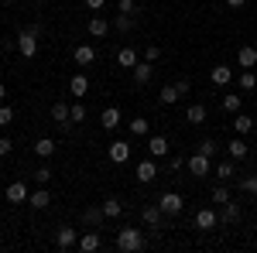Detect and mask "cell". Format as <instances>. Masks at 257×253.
I'll use <instances>...</instances> for the list:
<instances>
[{
	"mask_svg": "<svg viewBox=\"0 0 257 253\" xmlns=\"http://www.w3.org/2000/svg\"><path fill=\"white\" fill-rule=\"evenodd\" d=\"M14 48L24 59H35L38 55V28H21L18 38H14Z\"/></svg>",
	"mask_w": 257,
	"mask_h": 253,
	"instance_id": "cell-2",
	"label": "cell"
},
{
	"mask_svg": "<svg viewBox=\"0 0 257 253\" xmlns=\"http://www.w3.org/2000/svg\"><path fill=\"white\" fill-rule=\"evenodd\" d=\"M103 4H106V0H86V7H89V11H99Z\"/></svg>",
	"mask_w": 257,
	"mask_h": 253,
	"instance_id": "cell-45",
	"label": "cell"
},
{
	"mask_svg": "<svg viewBox=\"0 0 257 253\" xmlns=\"http://www.w3.org/2000/svg\"><path fill=\"white\" fill-rule=\"evenodd\" d=\"M216 151H219V147H216V140H202V144H199V154H206V157H213Z\"/></svg>",
	"mask_w": 257,
	"mask_h": 253,
	"instance_id": "cell-40",
	"label": "cell"
},
{
	"mask_svg": "<svg viewBox=\"0 0 257 253\" xmlns=\"http://www.w3.org/2000/svg\"><path fill=\"white\" fill-rule=\"evenodd\" d=\"M106 154H110V161H113V164H123V161L131 157V144H127V140H113Z\"/></svg>",
	"mask_w": 257,
	"mask_h": 253,
	"instance_id": "cell-16",
	"label": "cell"
},
{
	"mask_svg": "<svg viewBox=\"0 0 257 253\" xmlns=\"http://www.w3.org/2000/svg\"><path fill=\"white\" fill-rule=\"evenodd\" d=\"M103 212H106V219H120V212H123V202H120L117 195L103 198Z\"/></svg>",
	"mask_w": 257,
	"mask_h": 253,
	"instance_id": "cell-26",
	"label": "cell"
},
{
	"mask_svg": "<svg viewBox=\"0 0 257 253\" xmlns=\"http://www.w3.org/2000/svg\"><path fill=\"white\" fill-rule=\"evenodd\" d=\"M237 65H240V69H254V65H257V48H254V45H240Z\"/></svg>",
	"mask_w": 257,
	"mask_h": 253,
	"instance_id": "cell-18",
	"label": "cell"
},
{
	"mask_svg": "<svg viewBox=\"0 0 257 253\" xmlns=\"http://www.w3.org/2000/svg\"><path fill=\"white\" fill-rule=\"evenodd\" d=\"M144 59H148V62H158L161 59V48H158V45H148V48H144Z\"/></svg>",
	"mask_w": 257,
	"mask_h": 253,
	"instance_id": "cell-42",
	"label": "cell"
},
{
	"mask_svg": "<svg viewBox=\"0 0 257 253\" xmlns=\"http://www.w3.org/2000/svg\"><path fill=\"white\" fill-rule=\"evenodd\" d=\"M185 168H189V175L192 178H206V175H213V157H206V154H192L189 161H185Z\"/></svg>",
	"mask_w": 257,
	"mask_h": 253,
	"instance_id": "cell-3",
	"label": "cell"
},
{
	"mask_svg": "<svg viewBox=\"0 0 257 253\" xmlns=\"http://www.w3.org/2000/svg\"><path fill=\"white\" fill-rule=\"evenodd\" d=\"M158 209H161L165 215H178L182 209H185V202H182V195H178V192H165V195L158 198Z\"/></svg>",
	"mask_w": 257,
	"mask_h": 253,
	"instance_id": "cell-5",
	"label": "cell"
},
{
	"mask_svg": "<svg viewBox=\"0 0 257 253\" xmlns=\"http://www.w3.org/2000/svg\"><path fill=\"white\" fill-rule=\"evenodd\" d=\"M240 188H243L247 195H257V175H243L240 178Z\"/></svg>",
	"mask_w": 257,
	"mask_h": 253,
	"instance_id": "cell-36",
	"label": "cell"
},
{
	"mask_svg": "<svg viewBox=\"0 0 257 253\" xmlns=\"http://www.w3.org/2000/svg\"><path fill=\"white\" fill-rule=\"evenodd\" d=\"M72 59H76V65L86 69V65H93V62H96V48H93V45H76Z\"/></svg>",
	"mask_w": 257,
	"mask_h": 253,
	"instance_id": "cell-15",
	"label": "cell"
},
{
	"mask_svg": "<svg viewBox=\"0 0 257 253\" xmlns=\"http://www.w3.org/2000/svg\"><path fill=\"white\" fill-rule=\"evenodd\" d=\"M103 219H106V212H103V205H89V209L82 212V222H86L89 229H99V226H103Z\"/></svg>",
	"mask_w": 257,
	"mask_h": 253,
	"instance_id": "cell-17",
	"label": "cell"
},
{
	"mask_svg": "<svg viewBox=\"0 0 257 253\" xmlns=\"http://www.w3.org/2000/svg\"><path fill=\"white\" fill-rule=\"evenodd\" d=\"M134 24H138V21H134V14H120V11H117V18H113V28H117L120 35H131V31H134Z\"/></svg>",
	"mask_w": 257,
	"mask_h": 253,
	"instance_id": "cell-27",
	"label": "cell"
},
{
	"mask_svg": "<svg viewBox=\"0 0 257 253\" xmlns=\"http://www.w3.org/2000/svg\"><path fill=\"white\" fill-rule=\"evenodd\" d=\"M131 72H134V86H148V82H151V76H155V65L144 59V62H138Z\"/></svg>",
	"mask_w": 257,
	"mask_h": 253,
	"instance_id": "cell-8",
	"label": "cell"
},
{
	"mask_svg": "<svg viewBox=\"0 0 257 253\" xmlns=\"http://www.w3.org/2000/svg\"><path fill=\"white\" fill-rule=\"evenodd\" d=\"M196 226L202 229V233H209V229H216V226H219V215L213 212V209H199V212H196Z\"/></svg>",
	"mask_w": 257,
	"mask_h": 253,
	"instance_id": "cell-10",
	"label": "cell"
},
{
	"mask_svg": "<svg viewBox=\"0 0 257 253\" xmlns=\"http://www.w3.org/2000/svg\"><path fill=\"white\" fill-rule=\"evenodd\" d=\"M206 117H209V113H206V106H202V103H192V106L185 110V120H189V123H202Z\"/></svg>",
	"mask_w": 257,
	"mask_h": 253,
	"instance_id": "cell-32",
	"label": "cell"
},
{
	"mask_svg": "<svg viewBox=\"0 0 257 253\" xmlns=\"http://www.w3.org/2000/svg\"><path fill=\"white\" fill-rule=\"evenodd\" d=\"M28 202H31L35 209H48V205H52V195H48V188H45V185H41V188H38L35 195H31Z\"/></svg>",
	"mask_w": 257,
	"mask_h": 253,
	"instance_id": "cell-31",
	"label": "cell"
},
{
	"mask_svg": "<svg viewBox=\"0 0 257 253\" xmlns=\"http://www.w3.org/2000/svg\"><path fill=\"white\" fill-rule=\"evenodd\" d=\"M209 79H213V86H230V79H233V69H230V65H213Z\"/></svg>",
	"mask_w": 257,
	"mask_h": 253,
	"instance_id": "cell-23",
	"label": "cell"
},
{
	"mask_svg": "<svg viewBox=\"0 0 257 253\" xmlns=\"http://www.w3.org/2000/svg\"><path fill=\"white\" fill-rule=\"evenodd\" d=\"M213 178H219V181H233V178H237V164H233V161H219L216 168H213Z\"/></svg>",
	"mask_w": 257,
	"mask_h": 253,
	"instance_id": "cell-21",
	"label": "cell"
},
{
	"mask_svg": "<svg viewBox=\"0 0 257 253\" xmlns=\"http://www.w3.org/2000/svg\"><path fill=\"white\" fill-rule=\"evenodd\" d=\"M69 117H72V123H82V120H86V106H82V103H72V106H69Z\"/></svg>",
	"mask_w": 257,
	"mask_h": 253,
	"instance_id": "cell-37",
	"label": "cell"
},
{
	"mask_svg": "<svg viewBox=\"0 0 257 253\" xmlns=\"http://www.w3.org/2000/svg\"><path fill=\"white\" fill-rule=\"evenodd\" d=\"M240 106H243V103H240L237 93H226V96H223V113H240Z\"/></svg>",
	"mask_w": 257,
	"mask_h": 253,
	"instance_id": "cell-33",
	"label": "cell"
},
{
	"mask_svg": "<svg viewBox=\"0 0 257 253\" xmlns=\"http://www.w3.org/2000/svg\"><path fill=\"white\" fill-rule=\"evenodd\" d=\"M14 151V144H11V137H0V157H7Z\"/></svg>",
	"mask_w": 257,
	"mask_h": 253,
	"instance_id": "cell-43",
	"label": "cell"
},
{
	"mask_svg": "<svg viewBox=\"0 0 257 253\" xmlns=\"http://www.w3.org/2000/svg\"><path fill=\"white\" fill-rule=\"evenodd\" d=\"M69 93H72L76 99H82L86 93H89V79L82 76V72H79V76H72V79H69Z\"/></svg>",
	"mask_w": 257,
	"mask_h": 253,
	"instance_id": "cell-24",
	"label": "cell"
},
{
	"mask_svg": "<svg viewBox=\"0 0 257 253\" xmlns=\"http://www.w3.org/2000/svg\"><path fill=\"white\" fill-rule=\"evenodd\" d=\"M148 151H151V157H165V154H168V140H165L161 134L148 137Z\"/></svg>",
	"mask_w": 257,
	"mask_h": 253,
	"instance_id": "cell-25",
	"label": "cell"
},
{
	"mask_svg": "<svg viewBox=\"0 0 257 253\" xmlns=\"http://www.w3.org/2000/svg\"><path fill=\"white\" fill-rule=\"evenodd\" d=\"M76 243H79V233L69 229V226H62L59 233H55V246H59V250H72Z\"/></svg>",
	"mask_w": 257,
	"mask_h": 253,
	"instance_id": "cell-11",
	"label": "cell"
},
{
	"mask_svg": "<svg viewBox=\"0 0 257 253\" xmlns=\"http://www.w3.org/2000/svg\"><path fill=\"white\" fill-rule=\"evenodd\" d=\"M144 246H148V239H144V233H141V229H134V226L117 229V250L120 253H141Z\"/></svg>",
	"mask_w": 257,
	"mask_h": 253,
	"instance_id": "cell-1",
	"label": "cell"
},
{
	"mask_svg": "<svg viewBox=\"0 0 257 253\" xmlns=\"http://www.w3.org/2000/svg\"><path fill=\"white\" fill-rule=\"evenodd\" d=\"M226 4H230V7H243L247 0H226Z\"/></svg>",
	"mask_w": 257,
	"mask_h": 253,
	"instance_id": "cell-47",
	"label": "cell"
},
{
	"mask_svg": "<svg viewBox=\"0 0 257 253\" xmlns=\"http://www.w3.org/2000/svg\"><path fill=\"white\" fill-rule=\"evenodd\" d=\"M76 246H79L82 253H96L99 246H103V239H99V233H96V229H86V233L79 236V243H76Z\"/></svg>",
	"mask_w": 257,
	"mask_h": 253,
	"instance_id": "cell-7",
	"label": "cell"
},
{
	"mask_svg": "<svg viewBox=\"0 0 257 253\" xmlns=\"http://www.w3.org/2000/svg\"><path fill=\"white\" fill-rule=\"evenodd\" d=\"M4 4H14V0H4Z\"/></svg>",
	"mask_w": 257,
	"mask_h": 253,
	"instance_id": "cell-48",
	"label": "cell"
},
{
	"mask_svg": "<svg viewBox=\"0 0 257 253\" xmlns=\"http://www.w3.org/2000/svg\"><path fill=\"white\" fill-rule=\"evenodd\" d=\"M52 120L59 123L62 130H69V127H72V117H69V106H65V99H59V103H52Z\"/></svg>",
	"mask_w": 257,
	"mask_h": 253,
	"instance_id": "cell-12",
	"label": "cell"
},
{
	"mask_svg": "<svg viewBox=\"0 0 257 253\" xmlns=\"http://www.w3.org/2000/svg\"><path fill=\"white\" fill-rule=\"evenodd\" d=\"M226 151H230L233 161H243V157H247V144H243V137H233V140L226 144Z\"/></svg>",
	"mask_w": 257,
	"mask_h": 253,
	"instance_id": "cell-30",
	"label": "cell"
},
{
	"mask_svg": "<svg viewBox=\"0 0 257 253\" xmlns=\"http://www.w3.org/2000/svg\"><path fill=\"white\" fill-rule=\"evenodd\" d=\"M120 14H138V0H117Z\"/></svg>",
	"mask_w": 257,
	"mask_h": 253,
	"instance_id": "cell-38",
	"label": "cell"
},
{
	"mask_svg": "<svg viewBox=\"0 0 257 253\" xmlns=\"http://www.w3.org/2000/svg\"><path fill=\"white\" fill-rule=\"evenodd\" d=\"M240 89H247V93H250V89H257V76H254V69H243V72H240Z\"/></svg>",
	"mask_w": 257,
	"mask_h": 253,
	"instance_id": "cell-34",
	"label": "cell"
},
{
	"mask_svg": "<svg viewBox=\"0 0 257 253\" xmlns=\"http://www.w3.org/2000/svg\"><path fill=\"white\" fill-rule=\"evenodd\" d=\"M4 99H7V86L0 82V103H4Z\"/></svg>",
	"mask_w": 257,
	"mask_h": 253,
	"instance_id": "cell-46",
	"label": "cell"
},
{
	"mask_svg": "<svg viewBox=\"0 0 257 253\" xmlns=\"http://www.w3.org/2000/svg\"><path fill=\"white\" fill-rule=\"evenodd\" d=\"M219 222H226V226H233V222H240V205L233 202V198L219 205Z\"/></svg>",
	"mask_w": 257,
	"mask_h": 253,
	"instance_id": "cell-14",
	"label": "cell"
},
{
	"mask_svg": "<svg viewBox=\"0 0 257 253\" xmlns=\"http://www.w3.org/2000/svg\"><path fill=\"white\" fill-rule=\"evenodd\" d=\"M99 127H103V130H117L120 127V110L117 106H106V110L99 113Z\"/></svg>",
	"mask_w": 257,
	"mask_h": 253,
	"instance_id": "cell-19",
	"label": "cell"
},
{
	"mask_svg": "<svg viewBox=\"0 0 257 253\" xmlns=\"http://www.w3.org/2000/svg\"><path fill=\"white\" fill-rule=\"evenodd\" d=\"M86 31H89L93 38H103V35L110 31V21L99 18V14H93V18H89V24H86Z\"/></svg>",
	"mask_w": 257,
	"mask_h": 253,
	"instance_id": "cell-22",
	"label": "cell"
},
{
	"mask_svg": "<svg viewBox=\"0 0 257 253\" xmlns=\"http://www.w3.org/2000/svg\"><path fill=\"white\" fill-rule=\"evenodd\" d=\"M233 130H237V134H250V130H254V117H247V113H233Z\"/></svg>",
	"mask_w": 257,
	"mask_h": 253,
	"instance_id": "cell-29",
	"label": "cell"
},
{
	"mask_svg": "<svg viewBox=\"0 0 257 253\" xmlns=\"http://www.w3.org/2000/svg\"><path fill=\"white\" fill-rule=\"evenodd\" d=\"M141 219H144V226H148V229H161V222H165V212H161L158 202H155V205H144V209H141Z\"/></svg>",
	"mask_w": 257,
	"mask_h": 253,
	"instance_id": "cell-6",
	"label": "cell"
},
{
	"mask_svg": "<svg viewBox=\"0 0 257 253\" xmlns=\"http://www.w3.org/2000/svg\"><path fill=\"white\" fill-rule=\"evenodd\" d=\"M131 134H134V137H148V120L134 117V120H131Z\"/></svg>",
	"mask_w": 257,
	"mask_h": 253,
	"instance_id": "cell-35",
	"label": "cell"
},
{
	"mask_svg": "<svg viewBox=\"0 0 257 253\" xmlns=\"http://www.w3.org/2000/svg\"><path fill=\"white\" fill-rule=\"evenodd\" d=\"M185 93H189V79H178L175 86H165V89H161L158 99L165 103V106H172V103H178V99L185 96Z\"/></svg>",
	"mask_w": 257,
	"mask_h": 253,
	"instance_id": "cell-4",
	"label": "cell"
},
{
	"mask_svg": "<svg viewBox=\"0 0 257 253\" xmlns=\"http://www.w3.org/2000/svg\"><path fill=\"white\" fill-rule=\"evenodd\" d=\"M28 198H31V195H28V185H24V181H11V185H7V202H11V205H21V202H28Z\"/></svg>",
	"mask_w": 257,
	"mask_h": 253,
	"instance_id": "cell-9",
	"label": "cell"
},
{
	"mask_svg": "<svg viewBox=\"0 0 257 253\" xmlns=\"http://www.w3.org/2000/svg\"><path fill=\"white\" fill-rule=\"evenodd\" d=\"M138 52H134V48H131V45H123V48H117V65L120 69H134V65H138Z\"/></svg>",
	"mask_w": 257,
	"mask_h": 253,
	"instance_id": "cell-20",
	"label": "cell"
},
{
	"mask_svg": "<svg viewBox=\"0 0 257 253\" xmlns=\"http://www.w3.org/2000/svg\"><path fill=\"white\" fill-rule=\"evenodd\" d=\"M11 123H14V110L4 103V106H0V127H11Z\"/></svg>",
	"mask_w": 257,
	"mask_h": 253,
	"instance_id": "cell-39",
	"label": "cell"
},
{
	"mask_svg": "<svg viewBox=\"0 0 257 253\" xmlns=\"http://www.w3.org/2000/svg\"><path fill=\"white\" fill-rule=\"evenodd\" d=\"M134 175H138V181H141V185H151V181L158 178V164H155V161H141Z\"/></svg>",
	"mask_w": 257,
	"mask_h": 253,
	"instance_id": "cell-13",
	"label": "cell"
},
{
	"mask_svg": "<svg viewBox=\"0 0 257 253\" xmlns=\"http://www.w3.org/2000/svg\"><path fill=\"white\" fill-rule=\"evenodd\" d=\"M35 178H38V185H48V178H52V171H48V168H38V171H35Z\"/></svg>",
	"mask_w": 257,
	"mask_h": 253,
	"instance_id": "cell-44",
	"label": "cell"
},
{
	"mask_svg": "<svg viewBox=\"0 0 257 253\" xmlns=\"http://www.w3.org/2000/svg\"><path fill=\"white\" fill-rule=\"evenodd\" d=\"M35 154L38 157H52L55 154V140H52V137H38V140H35Z\"/></svg>",
	"mask_w": 257,
	"mask_h": 253,
	"instance_id": "cell-28",
	"label": "cell"
},
{
	"mask_svg": "<svg viewBox=\"0 0 257 253\" xmlns=\"http://www.w3.org/2000/svg\"><path fill=\"white\" fill-rule=\"evenodd\" d=\"M213 202H216V205H223V202H230V192H226L223 185H216V188H213Z\"/></svg>",
	"mask_w": 257,
	"mask_h": 253,
	"instance_id": "cell-41",
	"label": "cell"
}]
</instances>
